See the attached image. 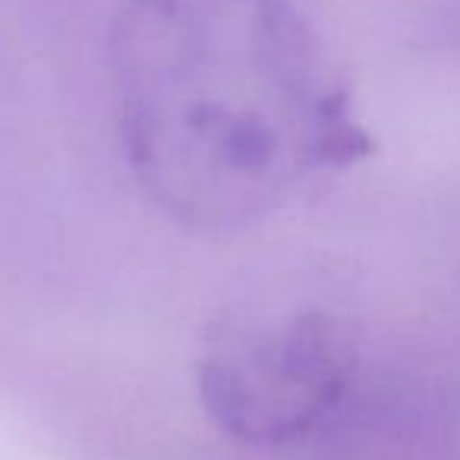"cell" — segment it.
Here are the masks:
<instances>
[{"label":"cell","mask_w":460,"mask_h":460,"mask_svg":"<svg viewBox=\"0 0 460 460\" xmlns=\"http://www.w3.org/2000/svg\"><path fill=\"white\" fill-rule=\"evenodd\" d=\"M111 70L129 171L190 230H243L372 152L288 0H133Z\"/></svg>","instance_id":"6da1fadb"},{"label":"cell","mask_w":460,"mask_h":460,"mask_svg":"<svg viewBox=\"0 0 460 460\" xmlns=\"http://www.w3.org/2000/svg\"><path fill=\"white\" fill-rule=\"evenodd\" d=\"M359 341L325 309L278 319H224L202 341L199 401L227 438L303 447L357 388Z\"/></svg>","instance_id":"7a4b0ae2"},{"label":"cell","mask_w":460,"mask_h":460,"mask_svg":"<svg viewBox=\"0 0 460 460\" xmlns=\"http://www.w3.org/2000/svg\"><path fill=\"white\" fill-rule=\"evenodd\" d=\"M363 382V378H359ZM313 435V460H460L454 413L416 385H359Z\"/></svg>","instance_id":"3957f363"}]
</instances>
